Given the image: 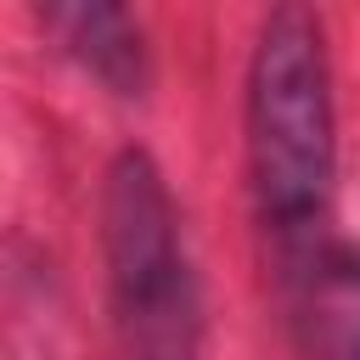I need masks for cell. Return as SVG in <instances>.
I'll use <instances>...</instances> for the list:
<instances>
[{
	"instance_id": "1",
	"label": "cell",
	"mask_w": 360,
	"mask_h": 360,
	"mask_svg": "<svg viewBox=\"0 0 360 360\" xmlns=\"http://www.w3.org/2000/svg\"><path fill=\"white\" fill-rule=\"evenodd\" d=\"M248 191L270 242L276 276L304 292L326 264L332 186H338V112L326 34L309 6H276L259 22L242 96Z\"/></svg>"
},
{
	"instance_id": "2",
	"label": "cell",
	"mask_w": 360,
	"mask_h": 360,
	"mask_svg": "<svg viewBox=\"0 0 360 360\" xmlns=\"http://www.w3.org/2000/svg\"><path fill=\"white\" fill-rule=\"evenodd\" d=\"M101 259L124 354L197 360L202 298L186 259V231L163 169L141 146H124L101 174Z\"/></svg>"
},
{
	"instance_id": "3",
	"label": "cell",
	"mask_w": 360,
	"mask_h": 360,
	"mask_svg": "<svg viewBox=\"0 0 360 360\" xmlns=\"http://www.w3.org/2000/svg\"><path fill=\"white\" fill-rule=\"evenodd\" d=\"M39 22L112 96H141L146 90V39H141V22L124 6H107V0H62V6H39Z\"/></svg>"
},
{
	"instance_id": "4",
	"label": "cell",
	"mask_w": 360,
	"mask_h": 360,
	"mask_svg": "<svg viewBox=\"0 0 360 360\" xmlns=\"http://www.w3.org/2000/svg\"><path fill=\"white\" fill-rule=\"evenodd\" d=\"M298 298L315 360H360V248H332Z\"/></svg>"
}]
</instances>
